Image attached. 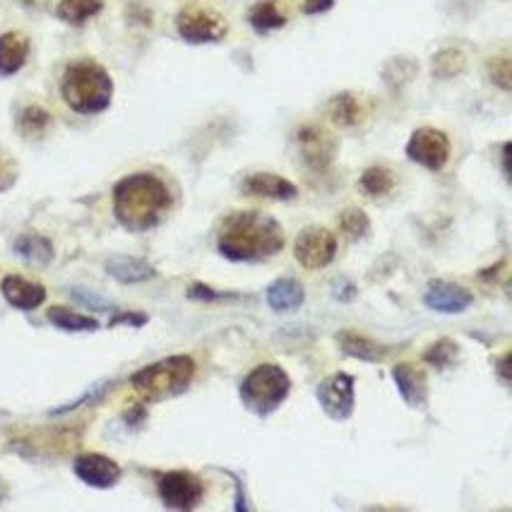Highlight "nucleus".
Listing matches in <instances>:
<instances>
[{"label": "nucleus", "instance_id": "1", "mask_svg": "<svg viewBox=\"0 0 512 512\" xmlns=\"http://www.w3.org/2000/svg\"><path fill=\"white\" fill-rule=\"evenodd\" d=\"M217 248L231 263H255L284 248V231L263 212H234L222 222Z\"/></svg>", "mask_w": 512, "mask_h": 512}, {"label": "nucleus", "instance_id": "2", "mask_svg": "<svg viewBox=\"0 0 512 512\" xmlns=\"http://www.w3.org/2000/svg\"><path fill=\"white\" fill-rule=\"evenodd\" d=\"M171 195L164 181L152 174H133L113 188V212L130 231H147L169 212Z\"/></svg>", "mask_w": 512, "mask_h": 512}, {"label": "nucleus", "instance_id": "3", "mask_svg": "<svg viewBox=\"0 0 512 512\" xmlns=\"http://www.w3.org/2000/svg\"><path fill=\"white\" fill-rule=\"evenodd\" d=\"M61 94L65 104L75 113L92 116V113L109 109L113 99V80L106 73L104 65L85 58V61L70 63L65 68V75L61 80Z\"/></svg>", "mask_w": 512, "mask_h": 512}, {"label": "nucleus", "instance_id": "4", "mask_svg": "<svg viewBox=\"0 0 512 512\" xmlns=\"http://www.w3.org/2000/svg\"><path fill=\"white\" fill-rule=\"evenodd\" d=\"M195 363L190 356H169L133 375V388L142 400L162 402L178 397L193 383Z\"/></svg>", "mask_w": 512, "mask_h": 512}, {"label": "nucleus", "instance_id": "5", "mask_svg": "<svg viewBox=\"0 0 512 512\" xmlns=\"http://www.w3.org/2000/svg\"><path fill=\"white\" fill-rule=\"evenodd\" d=\"M291 390L287 371L275 363H263L246 375L241 385V400L255 416H270L282 407Z\"/></svg>", "mask_w": 512, "mask_h": 512}, {"label": "nucleus", "instance_id": "6", "mask_svg": "<svg viewBox=\"0 0 512 512\" xmlns=\"http://www.w3.org/2000/svg\"><path fill=\"white\" fill-rule=\"evenodd\" d=\"M176 29L188 44H212L226 37L229 25L212 8H183L176 17Z\"/></svg>", "mask_w": 512, "mask_h": 512}, {"label": "nucleus", "instance_id": "7", "mask_svg": "<svg viewBox=\"0 0 512 512\" xmlns=\"http://www.w3.org/2000/svg\"><path fill=\"white\" fill-rule=\"evenodd\" d=\"M159 498L171 510H193L198 508L205 496V484L193 472H166L157 481Z\"/></svg>", "mask_w": 512, "mask_h": 512}, {"label": "nucleus", "instance_id": "8", "mask_svg": "<svg viewBox=\"0 0 512 512\" xmlns=\"http://www.w3.org/2000/svg\"><path fill=\"white\" fill-rule=\"evenodd\" d=\"M294 255L306 270H323L335 260L337 238L323 226H311L296 236Z\"/></svg>", "mask_w": 512, "mask_h": 512}, {"label": "nucleus", "instance_id": "9", "mask_svg": "<svg viewBox=\"0 0 512 512\" xmlns=\"http://www.w3.org/2000/svg\"><path fill=\"white\" fill-rule=\"evenodd\" d=\"M407 157L426 166L428 171H440L450 159V140L443 130L419 128L407 142Z\"/></svg>", "mask_w": 512, "mask_h": 512}, {"label": "nucleus", "instance_id": "10", "mask_svg": "<svg viewBox=\"0 0 512 512\" xmlns=\"http://www.w3.org/2000/svg\"><path fill=\"white\" fill-rule=\"evenodd\" d=\"M318 402L325 414L335 421H347L354 414V378L349 373H335L318 388Z\"/></svg>", "mask_w": 512, "mask_h": 512}, {"label": "nucleus", "instance_id": "11", "mask_svg": "<svg viewBox=\"0 0 512 512\" xmlns=\"http://www.w3.org/2000/svg\"><path fill=\"white\" fill-rule=\"evenodd\" d=\"M296 140H299L303 162L311 166V169L323 171L335 159L337 142L320 125H303L299 133H296Z\"/></svg>", "mask_w": 512, "mask_h": 512}, {"label": "nucleus", "instance_id": "12", "mask_svg": "<svg viewBox=\"0 0 512 512\" xmlns=\"http://www.w3.org/2000/svg\"><path fill=\"white\" fill-rule=\"evenodd\" d=\"M77 479L85 481L92 488H113L121 479V467L111 457L99 455V452H85L73 464Z\"/></svg>", "mask_w": 512, "mask_h": 512}, {"label": "nucleus", "instance_id": "13", "mask_svg": "<svg viewBox=\"0 0 512 512\" xmlns=\"http://www.w3.org/2000/svg\"><path fill=\"white\" fill-rule=\"evenodd\" d=\"M426 306L433 308L438 313H464L469 306H472V294L467 289H462L460 284H450V282H433L431 287L426 289L424 296Z\"/></svg>", "mask_w": 512, "mask_h": 512}, {"label": "nucleus", "instance_id": "14", "mask_svg": "<svg viewBox=\"0 0 512 512\" xmlns=\"http://www.w3.org/2000/svg\"><path fill=\"white\" fill-rule=\"evenodd\" d=\"M0 291H3L10 306L20 308V311H34V308H39L46 301V289L20 275L5 277L3 284H0Z\"/></svg>", "mask_w": 512, "mask_h": 512}, {"label": "nucleus", "instance_id": "15", "mask_svg": "<svg viewBox=\"0 0 512 512\" xmlns=\"http://www.w3.org/2000/svg\"><path fill=\"white\" fill-rule=\"evenodd\" d=\"M243 190L255 198H270V200H294L296 186L287 178L275 174H253L243 181Z\"/></svg>", "mask_w": 512, "mask_h": 512}, {"label": "nucleus", "instance_id": "16", "mask_svg": "<svg viewBox=\"0 0 512 512\" xmlns=\"http://www.w3.org/2000/svg\"><path fill=\"white\" fill-rule=\"evenodd\" d=\"M29 56V39L22 32L0 34V75L20 73Z\"/></svg>", "mask_w": 512, "mask_h": 512}, {"label": "nucleus", "instance_id": "17", "mask_svg": "<svg viewBox=\"0 0 512 512\" xmlns=\"http://www.w3.org/2000/svg\"><path fill=\"white\" fill-rule=\"evenodd\" d=\"M392 375H395V385L397 390H400V395L404 397V402L412 404V407H424L426 395H428L426 375L416 371V368L409 366V363H400V366H395Z\"/></svg>", "mask_w": 512, "mask_h": 512}, {"label": "nucleus", "instance_id": "18", "mask_svg": "<svg viewBox=\"0 0 512 512\" xmlns=\"http://www.w3.org/2000/svg\"><path fill=\"white\" fill-rule=\"evenodd\" d=\"M106 272L123 284H140V282H147V279H152L154 275H157V272H154V267L147 265L145 260L125 258V255L111 258L109 263H106Z\"/></svg>", "mask_w": 512, "mask_h": 512}, {"label": "nucleus", "instance_id": "19", "mask_svg": "<svg viewBox=\"0 0 512 512\" xmlns=\"http://www.w3.org/2000/svg\"><path fill=\"white\" fill-rule=\"evenodd\" d=\"M306 299V291L296 279H277L270 289H267V303H270L272 311L287 313L296 311Z\"/></svg>", "mask_w": 512, "mask_h": 512}, {"label": "nucleus", "instance_id": "20", "mask_svg": "<svg viewBox=\"0 0 512 512\" xmlns=\"http://www.w3.org/2000/svg\"><path fill=\"white\" fill-rule=\"evenodd\" d=\"M248 20L255 32L260 34L275 32V29H282L287 25V15H284V10L279 8L277 0H260V3H255L253 8H250Z\"/></svg>", "mask_w": 512, "mask_h": 512}, {"label": "nucleus", "instance_id": "21", "mask_svg": "<svg viewBox=\"0 0 512 512\" xmlns=\"http://www.w3.org/2000/svg\"><path fill=\"white\" fill-rule=\"evenodd\" d=\"M327 113H330V121L339 125V128H354V125L361 123L363 106H361V101L354 97V94L344 92L330 101Z\"/></svg>", "mask_w": 512, "mask_h": 512}, {"label": "nucleus", "instance_id": "22", "mask_svg": "<svg viewBox=\"0 0 512 512\" xmlns=\"http://www.w3.org/2000/svg\"><path fill=\"white\" fill-rule=\"evenodd\" d=\"M101 8H104V0H61L56 13L68 25L80 27L87 20H92L94 15H99Z\"/></svg>", "mask_w": 512, "mask_h": 512}, {"label": "nucleus", "instance_id": "23", "mask_svg": "<svg viewBox=\"0 0 512 512\" xmlns=\"http://www.w3.org/2000/svg\"><path fill=\"white\" fill-rule=\"evenodd\" d=\"M339 339V347H342L344 354L354 356V359H361V361H383L385 356V349L378 347V344L371 342L368 337H361V335H354V332H342V335L337 337Z\"/></svg>", "mask_w": 512, "mask_h": 512}, {"label": "nucleus", "instance_id": "24", "mask_svg": "<svg viewBox=\"0 0 512 512\" xmlns=\"http://www.w3.org/2000/svg\"><path fill=\"white\" fill-rule=\"evenodd\" d=\"M15 253L20 258L29 260V263H37V265H49L53 260V246L49 238L37 236V234H27L20 236L15 241Z\"/></svg>", "mask_w": 512, "mask_h": 512}, {"label": "nucleus", "instance_id": "25", "mask_svg": "<svg viewBox=\"0 0 512 512\" xmlns=\"http://www.w3.org/2000/svg\"><path fill=\"white\" fill-rule=\"evenodd\" d=\"M359 186L368 198H383V195H388L397 183L395 174H392L390 169H385V166H371V169L363 171Z\"/></svg>", "mask_w": 512, "mask_h": 512}, {"label": "nucleus", "instance_id": "26", "mask_svg": "<svg viewBox=\"0 0 512 512\" xmlns=\"http://www.w3.org/2000/svg\"><path fill=\"white\" fill-rule=\"evenodd\" d=\"M51 125V113L41 106H25L20 111V118H17V128L25 135L27 140H37L49 130Z\"/></svg>", "mask_w": 512, "mask_h": 512}, {"label": "nucleus", "instance_id": "27", "mask_svg": "<svg viewBox=\"0 0 512 512\" xmlns=\"http://www.w3.org/2000/svg\"><path fill=\"white\" fill-rule=\"evenodd\" d=\"M49 320L56 327H61L65 332H94L99 327V323L94 318H87V315L73 313L68 308H51L49 311Z\"/></svg>", "mask_w": 512, "mask_h": 512}, {"label": "nucleus", "instance_id": "28", "mask_svg": "<svg viewBox=\"0 0 512 512\" xmlns=\"http://www.w3.org/2000/svg\"><path fill=\"white\" fill-rule=\"evenodd\" d=\"M339 226H342V231L351 238V241H359V238L368 234V226H371V222H368L366 212L351 207V210H347L342 217H339Z\"/></svg>", "mask_w": 512, "mask_h": 512}, {"label": "nucleus", "instance_id": "29", "mask_svg": "<svg viewBox=\"0 0 512 512\" xmlns=\"http://www.w3.org/2000/svg\"><path fill=\"white\" fill-rule=\"evenodd\" d=\"M455 356H457V344L450 342V339H440V342L426 349L424 361L436 368H448L450 363L455 361Z\"/></svg>", "mask_w": 512, "mask_h": 512}, {"label": "nucleus", "instance_id": "30", "mask_svg": "<svg viewBox=\"0 0 512 512\" xmlns=\"http://www.w3.org/2000/svg\"><path fill=\"white\" fill-rule=\"evenodd\" d=\"M70 294H73V299L80 301L82 306L92 308V311H111V308H113V303H111V301H106L104 296L92 294V291H85V289H73V291H70Z\"/></svg>", "mask_w": 512, "mask_h": 512}, {"label": "nucleus", "instance_id": "31", "mask_svg": "<svg viewBox=\"0 0 512 512\" xmlns=\"http://www.w3.org/2000/svg\"><path fill=\"white\" fill-rule=\"evenodd\" d=\"M17 178V166L5 152H0V190H8Z\"/></svg>", "mask_w": 512, "mask_h": 512}, {"label": "nucleus", "instance_id": "32", "mask_svg": "<svg viewBox=\"0 0 512 512\" xmlns=\"http://www.w3.org/2000/svg\"><path fill=\"white\" fill-rule=\"evenodd\" d=\"M491 68H493L491 70L493 80H496L503 89H510V61H508V56H503L500 61H493Z\"/></svg>", "mask_w": 512, "mask_h": 512}, {"label": "nucleus", "instance_id": "33", "mask_svg": "<svg viewBox=\"0 0 512 512\" xmlns=\"http://www.w3.org/2000/svg\"><path fill=\"white\" fill-rule=\"evenodd\" d=\"M335 5V0H303V13L306 15H320L325 10H330Z\"/></svg>", "mask_w": 512, "mask_h": 512}, {"label": "nucleus", "instance_id": "34", "mask_svg": "<svg viewBox=\"0 0 512 512\" xmlns=\"http://www.w3.org/2000/svg\"><path fill=\"white\" fill-rule=\"evenodd\" d=\"M118 323H130V325H145V323H147V315H142V313H135V315H121V318L111 320V325H118Z\"/></svg>", "mask_w": 512, "mask_h": 512}]
</instances>
